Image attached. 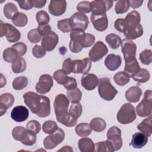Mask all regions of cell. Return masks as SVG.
<instances>
[{"label": "cell", "instance_id": "1", "mask_svg": "<svg viewBox=\"0 0 152 152\" xmlns=\"http://www.w3.org/2000/svg\"><path fill=\"white\" fill-rule=\"evenodd\" d=\"M23 98L25 104L31 112L39 117L45 118L50 115V100L48 97L28 91L24 94Z\"/></svg>", "mask_w": 152, "mask_h": 152}, {"label": "cell", "instance_id": "2", "mask_svg": "<svg viewBox=\"0 0 152 152\" xmlns=\"http://www.w3.org/2000/svg\"><path fill=\"white\" fill-rule=\"evenodd\" d=\"M141 17L138 12L132 11L124 18L123 33L126 39H136L143 34V28L140 24Z\"/></svg>", "mask_w": 152, "mask_h": 152}, {"label": "cell", "instance_id": "3", "mask_svg": "<svg viewBox=\"0 0 152 152\" xmlns=\"http://www.w3.org/2000/svg\"><path fill=\"white\" fill-rule=\"evenodd\" d=\"M98 92L100 96L104 100L110 101L118 93L117 90L112 86L107 77H103L99 80Z\"/></svg>", "mask_w": 152, "mask_h": 152}, {"label": "cell", "instance_id": "4", "mask_svg": "<svg viewBox=\"0 0 152 152\" xmlns=\"http://www.w3.org/2000/svg\"><path fill=\"white\" fill-rule=\"evenodd\" d=\"M116 118L117 121L122 124H128L132 122L136 118L134 106L129 103L124 104L118 112Z\"/></svg>", "mask_w": 152, "mask_h": 152}, {"label": "cell", "instance_id": "5", "mask_svg": "<svg viewBox=\"0 0 152 152\" xmlns=\"http://www.w3.org/2000/svg\"><path fill=\"white\" fill-rule=\"evenodd\" d=\"M86 33L79 30H72L70 33L69 49L73 53H78L85 48Z\"/></svg>", "mask_w": 152, "mask_h": 152}, {"label": "cell", "instance_id": "6", "mask_svg": "<svg viewBox=\"0 0 152 152\" xmlns=\"http://www.w3.org/2000/svg\"><path fill=\"white\" fill-rule=\"evenodd\" d=\"M152 93L151 90H146L144 93L143 99L137 105L136 111L137 115L140 117H147L151 116L152 109Z\"/></svg>", "mask_w": 152, "mask_h": 152}, {"label": "cell", "instance_id": "7", "mask_svg": "<svg viewBox=\"0 0 152 152\" xmlns=\"http://www.w3.org/2000/svg\"><path fill=\"white\" fill-rule=\"evenodd\" d=\"M0 34L1 37L5 36L10 43L17 42L21 37L20 31L14 26L9 23H4L2 21L0 23Z\"/></svg>", "mask_w": 152, "mask_h": 152}, {"label": "cell", "instance_id": "8", "mask_svg": "<svg viewBox=\"0 0 152 152\" xmlns=\"http://www.w3.org/2000/svg\"><path fill=\"white\" fill-rule=\"evenodd\" d=\"M69 103V99L64 94H59L55 97L53 107L56 119L68 113Z\"/></svg>", "mask_w": 152, "mask_h": 152}, {"label": "cell", "instance_id": "9", "mask_svg": "<svg viewBox=\"0 0 152 152\" xmlns=\"http://www.w3.org/2000/svg\"><path fill=\"white\" fill-rule=\"evenodd\" d=\"M72 30L84 31L88 27L89 21L87 16L80 12H75L69 18Z\"/></svg>", "mask_w": 152, "mask_h": 152}, {"label": "cell", "instance_id": "10", "mask_svg": "<svg viewBox=\"0 0 152 152\" xmlns=\"http://www.w3.org/2000/svg\"><path fill=\"white\" fill-rule=\"evenodd\" d=\"M64 138V131L62 129L58 128L55 132L45 138L43 140L44 147L48 150L54 148L63 141Z\"/></svg>", "mask_w": 152, "mask_h": 152}, {"label": "cell", "instance_id": "11", "mask_svg": "<svg viewBox=\"0 0 152 152\" xmlns=\"http://www.w3.org/2000/svg\"><path fill=\"white\" fill-rule=\"evenodd\" d=\"M91 61L88 58L72 60L71 72L75 74H87L91 69Z\"/></svg>", "mask_w": 152, "mask_h": 152}, {"label": "cell", "instance_id": "12", "mask_svg": "<svg viewBox=\"0 0 152 152\" xmlns=\"http://www.w3.org/2000/svg\"><path fill=\"white\" fill-rule=\"evenodd\" d=\"M107 138L112 144L115 151L119 150L122 146V140L121 138V131L116 126L110 127L107 132Z\"/></svg>", "mask_w": 152, "mask_h": 152}, {"label": "cell", "instance_id": "13", "mask_svg": "<svg viewBox=\"0 0 152 152\" xmlns=\"http://www.w3.org/2000/svg\"><path fill=\"white\" fill-rule=\"evenodd\" d=\"M108 52L107 46L101 41L97 42L90 50L88 56L91 61L97 62L101 59Z\"/></svg>", "mask_w": 152, "mask_h": 152}, {"label": "cell", "instance_id": "14", "mask_svg": "<svg viewBox=\"0 0 152 152\" xmlns=\"http://www.w3.org/2000/svg\"><path fill=\"white\" fill-rule=\"evenodd\" d=\"M53 84L52 77L49 74H43L40 77L35 88L37 93L43 94L50 90Z\"/></svg>", "mask_w": 152, "mask_h": 152}, {"label": "cell", "instance_id": "15", "mask_svg": "<svg viewBox=\"0 0 152 152\" xmlns=\"http://www.w3.org/2000/svg\"><path fill=\"white\" fill-rule=\"evenodd\" d=\"M90 19L93 27L96 30L103 31L107 28L108 20L106 14L91 13Z\"/></svg>", "mask_w": 152, "mask_h": 152}, {"label": "cell", "instance_id": "16", "mask_svg": "<svg viewBox=\"0 0 152 152\" xmlns=\"http://www.w3.org/2000/svg\"><path fill=\"white\" fill-rule=\"evenodd\" d=\"M93 14H106L113 6V1L110 0L93 1L91 2Z\"/></svg>", "mask_w": 152, "mask_h": 152}, {"label": "cell", "instance_id": "17", "mask_svg": "<svg viewBox=\"0 0 152 152\" xmlns=\"http://www.w3.org/2000/svg\"><path fill=\"white\" fill-rule=\"evenodd\" d=\"M121 50L124 59L132 56H136L137 45L131 40L124 39L121 42Z\"/></svg>", "mask_w": 152, "mask_h": 152}, {"label": "cell", "instance_id": "18", "mask_svg": "<svg viewBox=\"0 0 152 152\" xmlns=\"http://www.w3.org/2000/svg\"><path fill=\"white\" fill-rule=\"evenodd\" d=\"M28 110L25 106L21 105L14 107L11 112V118L18 122L25 121L28 118Z\"/></svg>", "mask_w": 152, "mask_h": 152}, {"label": "cell", "instance_id": "19", "mask_svg": "<svg viewBox=\"0 0 152 152\" xmlns=\"http://www.w3.org/2000/svg\"><path fill=\"white\" fill-rule=\"evenodd\" d=\"M66 2L62 1H50L48 10L49 12L54 16L62 15L66 11Z\"/></svg>", "mask_w": 152, "mask_h": 152}, {"label": "cell", "instance_id": "20", "mask_svg": "<svg viewBox=\"0 0 152 152\" xmlns=\"http://www.w3.org/2000/svg\"><path fill=\"white\" fill-rule=\"evenodd\" d=\"M58 40V36L54 31H52L49 35L43 37L41 45L45 50L50 52L55 49Z\"/></svg>", "mask_w": 152, "mask_h": 152}, {"label": "cell", "instance_id": "21", "mask_svg": "<svg viewBox=\"0 0 152 152\" xmlns=\"http://www.w3.org/2000/svg\"><path fill=\"white\" fill-rule=\"evenodd\" d=\"M82 86L87 90H94L98 85L99 78L94 74H85L81 80Z\"/></svg>", "mask_w": 152, "mask_h": 152}, {"label": "cell", "instance_id": "22", "mask_svg": "<svg viewBox=\"0 0 152 152\" xmlns=\"http://www.w3.org/2000/svg\"><path fill=\"white\" fill-rule=\"evenodd\" d=\"M14 102V97L9 93H5L0 96V113L2 116L7 109L11 107Z\"/></svg>", "mask_w": 152, "mask_h": 152}, {"label": "cell", "instance_id": "23", "mask_svg": "<svg viewBox=\"0 0 152 152\" xmlns=\"http://www.w3.org/2000/svg\"><path fill=\"white\" fill-rule=\"evenodd\" d=\"M125 68L124 71L128 73L130 77L137 72L140 69V65L135 56H132L125 59Z\"/></svg>", "mask_w": 152, "mask_h": 152}, {"label": "cell", "instance_id": "24", "mask_svg": "<svg viewBox=\"0 0 152 152\" xmlns=\"http://www.w3.org/2000/svg\"><path fill=\"white\" fill-rule=\"evenodd\" d=\"M122 63V59L120 55L113 53L108 55L104 59V65L110 71L116 70Z\"/></svg>", "mask_w": 152, "mask_h": 152}, {"label": "cell", "instance_id": "25", "mask_svg": "<svg viewBox=\"0 0 152 152\" xmlns=\"http://www.w3.org/2000/svg\"><path fill=\"white\" fill-rule=\"evenodd\" d=\"M142 95V90L138 86H132L128 88L125 92L126 100L132 103H136L139 101Z\"/></svg>", "mask_w": 152, "mask_h": 152}, {"label": "cell", "instance_id": "26", "mask_svg": "<svg viewBox=\"0 0 152 152\" xmlns=\"http://www.w3.org/2000/svg\"><path fill=\"white\" fill-rule=\"evenodd\" d=\"M148 142V137L142 132H136L132 137L130 145L135 148L143 147Z\"/></svg>", "mask_w": 152, "mask_h": 152}, {"label": "cell", "instance_id": "27", "mask_svg": "<svg viewBox=\"0 0 152 152\" xmlns=\"http://www.w3.org/2000/svg\"><path fill=\"white\" fill-rule=\"evenodd\" d=\"M137 129H139L143 134L148 137L152 133V118L150 117L144 119L138 126Z\"/></svg>", "mask_w": 152, "mask_h": 152}, {"label": "cell", "instance_id": "28", "mask_svg": "<svg viewBox=\"0 0 152 152\" xmlns=\"http://www.w3.org/2000/svg\"><path fill=\"white\" fill-rule=\"evenodd\" d=\"M79 150L81 152L94 151V144L92 140L89 138H82L78 142Z\"/></svg>", "mask_w": 152, "mask_h": 152}, {"label": "cell", "instance_id": "29", "mask_svg": "<svg viewBox=\"0 0 152 152\" xmlns=\"http://www.w3.org/2000/svg\"><path fill=\"white\" fill-rule=\"evenodd\" d=\"M36 140V134L26 128L23 132L20 141H21L22 144L30 146L35 144Z\"/></svg>", "mask_w": 152, "mask_h": 152}, {"label": "cell", "instance_id": "30", "mask_svg": "<svg viewBox=\"0 0 152 152\" xmlns=\"http://www.w3.org/2000/svg\"><path fill=\"white\" fill-rule=\"evenodd\" d=\"M131 77L137 82L140 83H144L149 80L150 74L146 69L140 68L137 72H136Z\"/></svg>", "mask_w": 152, "mask_h": 152}, {"label": "cell", "instance_id": "31", "mask_svg": "<svg viewBox=\"0 0 152 152\" xmlns=\"http://www.w3.org/2000/svg\"><path fill=\"white\" fill-rule=\"evenodd\" d=\"M75 131L76 134H77L78 136L86 137L91 133L92 129L88 124L80 123L76 126Z\"/></svg>", "mask_w": 152, "mask_h": 152}, {"label": "cell", "instance_id": "32", "mask_svg": "<svg viewBox=\"0 0 152 152\" xmlns=\"http://www.w3.org/2000/svg\"><path fill=\"white\" fill-rule=\"evenodd\" d=\"M94 151L96 152H112L115 150L112 143L107 140L104 141L96 143L94 145Z\"/></svg>", "mask_w": 152, "mask_h": 152}, {"label": "cell", "instance_id": "33", "mask_svg": "<svg viewBox=\"0 0 152 152\" xmlns=\"http://www.w3.org/2000/svg\"><path fill=\"white\" fill-rule=\"evenodd\" d=\"M11 68L12 71L16 74L24 71L26 69V62L25 59L21 57L17 58L12 63Z\"/></svg>", "mask_w": 152, "mask_h": 152}, {"label": "cell", "instance_id": "34", "mask_svg": "<svg viewBox=\"0 0 152 152\" xmlns=\"http://www.w3.org/2000/svg\"><path fill=\"white\" fill-rule=\"evenodd\" d=\"M105 40L109 45V47L113 49L118 48L122 42L121 37L113 33H110L107 35L105 38Z\"/></svg>", "mask_w": 152, "mask_h": 152}, {"label": "cell", "instance_id": "35", "mask_svg": "<svg viewBox=\"0 0 152 152\" xmlns=\"http://www.w3.org/2000/svg\"><path fill=\"white\" fill-rule=\"evenodd\" d=\"M130 75L126 72H119L113 76V80L119 86H124L129 83Z\"/></svg>", "mask_w": 152, "mask_h": 152}, {"label": "cell", "instance_id": "36", "mask_svg": "<svg viewBox=\"0 0 152 152\" xmlns=\"http://www.w3.org/2000/svg\"><path fill=\"white\" fill-rule=\"evenodd\" d=\"M90 125L93 130L96 132H102L104 131L106 126V122L100 118H95L90 121Z\"/></svg>", "mask_w": 152, "mask_h": 152}, {"label": "cell", "instance_id": "37", "mask_svg": "<svg viewBox=\"0 0 152 152\" xmlns=\"http://www.w3.org/2000/svg\"><path fill=\"white\" fill-rule=\"evenodd\" d=\"M57 121L67 127H72L76 125L78 119L71 116L68 112L64 116L56 119Z\"/></svg>", "mask_w": 152, "mask_h": 152}, {"label": "cell", "instance_id": "38", "mask_svg": "<svg viewBox=\"0 0 152 152\" xmlns=\"http://www.w3.org/2000/svg\"><path fill=\"white\" fill-rule=\"evenodd\" d=\"M67 96L69 100L71 103H78L81 99L82 93L78 88L75 87L74 88L68 90L67 91Z\"/></svg>", "mask_w": 152, "mask_h": 152}, {"label": "cell", "instance_id": "39", "mask_svg": "<svg viewBox=\"0 0 152 152\" xmlns=\"http://www.w3.org/2000/svg\"><path fill=\"white\" fill-rule=\"evenodd\" d=\"M11 20L12 23L17 27H24L26 26L28 22L27 15L20 12H18Z\"/></svg>", "mask_w": 152, "mask_h": 152}, {"label": "cell", "instance_id": "40", "mask_svg": "<svg viewBox=\"0 0 152 152\" xmlns=\"http://www.w3.org/2000/svg\"><path fill=\"white\" fill-rule=\"evenodd\" d=\"M17 12L18 8L14 4L8 2L5 5L4 7V14L7 18L12 19Z\"/></svg>", "mask_w": 152, "mask_h": 152}, {"label": "cell", "instance_id": "41", "mask_svg": "<svg viewBox=\"0 0 152 152\" xmlns=\"http://www.w3.org/2000/svg\"><path fill=\"white\" fill-rule=\"evenodd\" d=\"M2 55L4 60L8 63H12L19 56L17 52L12 48L5 49L3 52Z\"/></svg>", "mask_w": 152, "mask_h": 152}, {"label": "cell", "instance_id": "42", "mask_svg": "<svg viewBox=\"0 0 152 152\" xmlns=\"http://www.w3.org/2000/svg\"><path fill=\"white\" fill-rule=\"evenodd\" d=\"M67 74L63 69H58L56 71L53 75V78L59 84L64 86L69 79Z\"/></svg>", "mask_w": 152, "mask_h": 152}, {"label": "cell", "instance_id": "43", "mask_svg": "<svg viewBox=\"0 0 152 152\" xmlns=\"http://www.w3.org/2000/svg\"><path fill=\"white\" fill-rule=\"evenodd\" d=\"M28 84V79L26 77H18L15 78L12 81V87L15 90H20Z\"/></svg>", "mask_w": 152, "mask_h": 152}, {"label": "cell", "instance_id": "44", "mask_svg": "<svg viewBox=\"0 0 152 152\" xmlns=\"http://www.w3.org/2000/svg\"><path fill=\"white\" fill-rule=\"evenodd\" d=\"M58 129L57 124L53 121H47L44 122L42 126L43 131L45 134H51Z\"/></svg>", "mask_w": 152, "mask_h": 152}, {"label": "cell", "instance_id": "45", "mask_svg": "<svg viewBox=\"0 0 152 152\" xmlns=\"http://www.w3.org/2000/svg\"><path fill=\"white\" fill-rule=\"evenodd\" d=\"M129 8V5L127 0H120L116 2L115 10L116 14H120L127 12Z\"/></svg>", "mask_w": 152, "mask_h": 152}, {"label": "cell", "instance_id": "46", "mask_svg": "<svg viewBox=\"0 0 152 152\" xmlns=\"http://www.w3.org/2000/svg\"><path fill=\"white\" fill-rule=\"evenodd\" d=\"M36 20L39 25L48 24L50 21V17L48 14L43 10H40L36 14Z\"/></svg>", "mask_w": 152, "mask_h": 152}, {"label": "cell", "instance_id": "47", "mask_svg": "<svg viewBox=\"0 0 152 152\" xmlns=\"http://www.w3.org/2000/svg\"><path fill=\"white\" fill-rule=\"evenodd\" d=\"M151 58V50L150 49H144L140 53V59L144 65L150 64L152 61Z\"/></svg>", "mask_w": 152, "mask_h": 152}, {"label": "cell", "instance_id": "48", "mask_svg": "<svg viewBox=\"0 0 152 152\" xmlns=\"http://www.w3.org/2000/svg\"><path fill=\"white\" fill-rule=\"evenodd\" d=\"M58 28L64 33H68L72 30L69 18H65L58 21Z\"/></svg>", "mask_w": 152, "mask_h": 152}, {"label": "cell", "instance_id": "49", "mask_svg": "<svg viewBox=\"0 0 152 152\" xmlns=\"http://www.w3.org/2000/svg\"><path fill=\"white\" fill-rule=\"evenodd\" d=\"M68 113L73 117L78 119L82 113V106L81 103L79 102L72 103L70 106Z\"/></svg>", "mask_w": 152, "mask_h": 152}, {"label": "cell", "instance_id": "50", "mask_svg": "<svg viewBox=\"0 0 152 152\" xmlns=\"http://www.w3.org/2000/svg\"><path fill=\"white\" fill-rule=\"evenodd\" d=\"M77 10L78 11V12L85 14L91 12L92 7L91 2L88 1H81L79 2L77 6Z\"/></svg>", "mask_w": 152, "mask_h": 152}, {"label": "cell", "instance_id": "51", "mask_svg": "<svg viewBox=\"0 0 152 152\" xmlns=\"http://www.w3.org/2000/svg\"><path fill=\"white\" fill-rule=\"evenodd\" d=\"M41 35L37 31V29H32L27 33V39L32 43H36L40 41Z\"/></svg>", "mask_w": 152, "mask_h": 152}, {"label": "cell", "instance_id": "52", "mask_svg": "<svg viewBox=\"0 0 152 152\" xmlns=\"http://www.w3.org/2000/svg\"><path fill=\"white\" fill-rule=\"evenodd\" d=\"M26 128L37 134L40 132L41 126L38 121L36 120H31L27 122L26 125Z\"/></svg>", "mask_w": 152, "mask_h": 152}, {"label": "cell", "instance_id": "53", "mask_svg": "<svg viewBox=\"0 0 152 152\" xmlns=\"http://www.w3.org/2000/svg\"><path fill=\"white\" fill-rule=\"evenodd\" d=\"M11 48H12L17 52L20 57L25 55L27 49V46L23 42L16 43L15 44L13 45Z\"/></svg>", "mask_w": 152, "mask_h": 152}, {"label": "cell", "instance_id": "54", "mask_svg": "<svg viewBox=\"0 0 152 152\" xmlns=\"http://www.w3.org/2000/svg\"><path fill=\"white\" fill-rule=\"evenodd\" d=\"M32 53L36 58H41L46 55V50L40 45H35L32 49Z\"/></svg>", "mask_w": 152, "mask_h": 152}, {"label": "cell", "instance_id": "55", "mask_svg": "<svg viewBox=\"0 0 152 152\" xmlns=\"http://www.w3.org/2000/svg\"><path fill=\"white\" fill-rule=\"evenodd\" d=\"M26 128L23 126H18L15 127L12 131V135L13 138L17 141H20L21 136L24 132Z\"/></svg>", "mask_w": 152, "mask_h": 152}, {"label": "cell", "instance_id": "56", "mask_svg": "<svg viewBox=\"0 0 152 152\" xmlns=\"http://www.w3.org/2000/svg\"><path fill=\"white\" fill-rule=\"evenodd\" d=\"M37 29L39 34L41 35V36H43V37H45L49 35L52 32L51 27L48 24L39 25Z\"/></svg>", "mask_w": 152, "mask_h": 152}, {"label": "cell", "instance_id": "57", "mask_svg": "<svg viewBox=\"0 0 152 152\" xmlns=\"http://www.w3.org/2000/svg\"><path fill=\"white\" fill-rule=\"evenodd\" d=\"M72 60L71 58H66L64 60L62 64V69L67 74H69L71 72V66Z\"/></svg>", "mask_w": 152, "mask_h": 152}, {"label": "cell", "instance_id": "58", "mask_svg": "<svg viewBox=\"0 0 152 152\" xmlns=\"http://www.w3.org/2000/svg\"><path fill=\"white\" fill-rule=\"evenodd\" d=\"M16 2L18 4L20 7L21 9L25 10H29L32 8L33 4L31 3V1L27 0V1H16Z\"/></svg>", "mask_w": 152, "mask_h": 152}, {"label": "cell", "instance_id": "59", "mask_svg": "<svg viewBox=\"0 0 152 152\" xmlns=\"http://www.w3.org/2000/svg\"><path fill=\"white\" fill-rule=\"evenodd\" d=\"M77 83L76 80L73 77H69L68 80L67 81L66 84L64 86V87L68 90L72 89L77 87Z\"/></svg>", "mask_w": 152, "mask_h": 152}, {"label": "cell", "instance_id": "60", "mask_svg": "<svg viewBox=\"0 0 152 152\" xmlns=\"http://www.w3.org/2000/svg\"><path fill=\"white\" fill-rule=\"evenodd\" d=\"M114 27L116 30L123 33L124 28V18H118L115 22Z\"/></svg>", "mask_w": 152, "mask_h": 152}, {"label": "cell", "instance_id": "61", "mask_svg": "<svg viewBox=\"0 0 152 152\" xmlns=\"http://www.w3.org/2000/svg\"><path fill=\"white\" fill-rule=\"evenodd\" d=\"M33 6L35 8H41L45 6L46 3V1L43 0H31Z\"/></svg>", "mask_w": 152, "mask_h": 152}, {"label": "cell", "instance_id": "62", "mask_svg": "<svg viewBox=\"0 0 152 152\" xmlns=\"http://www.w3.org/2000/svg\"><path fill=\"white\" fill-rule=\"evenodd\" d=\"M129 7H131L132 8H137L140 7H141L143 3V1H128Z\"/></svg>", "mask_w": 152, "mask_h": 152}, {"label": "cell", "instance_id": "63", "mask_svg": "<svg viewBox=\"0 0 152 152\" xmlns=\"http://www.w3.org/2000/svg\"><path fill=\"white\" fill-rule=\"evenodd\" d=\"M58 151H73V150L70 146L65 145V146H64L62 148L59 149Z\"/></svg>", "mask_w": 152, "mask_h": 152}, {"label": "cell", "instance_id": "64", "mask_svg": "<svg viewBox=\"0 0 152 152\" xmlns=\"http://www.w3.org/2000/svg\"><path fill=\"white\" fill-rule=\"evenodd\" d=\"M1 86H0V87L1 88H2L5 84H6V83H7V81H6V78L3 76V75L1 74Z\"/></svg>", "mask_w": 152, "mask_h": 152}]
</instances>
